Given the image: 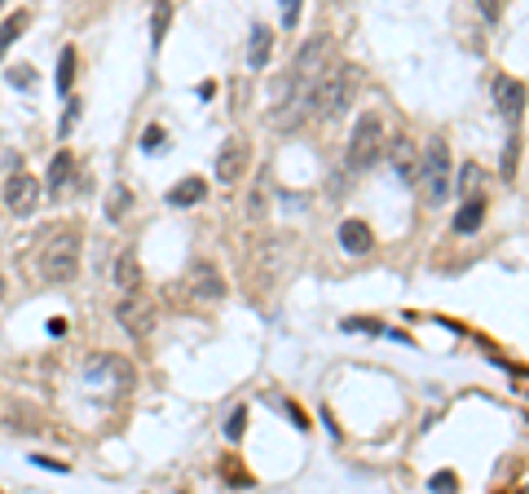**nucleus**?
Instances as JSON below:
<instances>
[{"label":"nucleus","mask_w":529,"mask_h":494,"mask_svg":"<svg viewBox=\"0 0 529 494\" xmlns=\"http://www.w3.org/2000/svg\"><path fill=\"white\" fill-rule=\"evenodd\" d=\"M331 71V36H314L300 45V54L291 57L287 75L278 80V93H273V128L278 133H291L300 128L309 115H314V98H317V84L326 80Z\"/></svg>","instance_id":"obj_1"},{"label":"nucleus","mask_w":529,"mask_h":494,"mask_svg":"<svg viewBox=\"0 0 529 494\" xmlns=\"http://www.w3.org/2000/svg\"><path fill=\"white\" fill-rule=\"evenodd\" d=\"M362 93V66L344 62V66H331L326 80L317 84V98H314V115L322 119H340L344 110L353 107V98Z\"/></svg>","instance_id":"obj_2"},{"label":"nucleus","mask_w":529,"mask_h":494,"mask_svg":"<svg viewBox=\"0 0 529 494\" xmlns=\"http://www.w3.org/2000/svg\"><path fill=\"white\" fill-rule=\"evenodd\" d=\"M384 155V119L379 115H362L349 133V146H344V168L349 172H367L375 160Z\"/></svg>","instance_id":"obj_3"},{"label":"nucleus","mask_w":529,"mask_h":494,"mask_svg":"<svg viewBox=\"0 0 529 494\" xmlns=\"http://www.w3.org/2000/svg\"><path fill=\"white\" fill-rule=\"evenodd\" d=\"M420 181H423V195H428L432 204H441V199L450 195V151H446V142H441V137H432V142L423 146Z\"/></svg>","instance_id":"obj_4"},{"label":"nucleus","mask_w":529,"mask_h":494,"mask_svg":"<svg viewBox=\"0 0 529 494\" xmlns=\"http://www.w3.org/2000/svg\"><path fill=\"white\" fill-rule=\"evenodd\" d=\"M40 270L45 278L53 282H71L75 270H80V234H53L49 243H45V256H40Z\"/></svg>","instance_id":"obj_5"},{"label":"nucleus","mask_w":529,"mask_h":494,"mask_svg":"<svg viewBox=\"0 0 529 494\" xmlns=\"http://www.w3.org/2000/svg\"><path fill=\"white\" fill-rule=\"evenodd\" d=\"M36 204H40V181L18 168V172L4 181V208H9L13 217H27V212H36Z\"/></svg>","instance_id":"obj_6"},{"label":"nucleus","mask_w":529,"mask_h":494,"mask_svg":"<svg viewBox=\"0 0 529 494\" xmlns=\"http://www.w3.org/2000/svg\"><path fill=\"white\" fill-rule=\"evenodd\" d=\"M115 323L128 331V335H151V327H155V305L146 300V296H124L119 305H115Z\"/></svg>","instance_id":"obj_7"},{"label":"nucleus","mask_w":529,"mask_h":494,"mask_svg":"<svg viewBox=\"0 0 529 494\" xmlns=\"http://www.w3.org/2000/svg\"><path fill=\"white\" fill-rule=\"evenodd\" d=\"M84 380H93V385H110V388H128L133 385V367L124 362V358H115V353H98L89 367H84Z\"/></svg>","instance_id":"obj_8"},{"label":"nucleus","mask_w":529,"mask_h":494,"mask_svg":"<svg viewBox=\"0 0 529 494\" xmlns=\"http://www.w3.org/2000/svg\"><path fill=\"white\" fill-rule=\"evenodd\" d=\"M190 291H195L199 300H221V296H225V278H221V270H216L212 261H195V265H190Z\"/></svg>","instance_id":"obj_9"},{"label":"nucleus","mask_w":529,"mask_h":494,"mask_svg":"<svg viewBox=\"0 0 529 494\" xmlns=\"http://www.w3.org/2000/svg\"><path fill=\"white\" fill-rule=\"evenodd\" d=\"M384 155L393 160V168H397V177L411 186L415 177H420V146L411 142V137H397V142H388L384 146Z\"/></svg>","instance_id":"obj_10"},{"label":"nucleus","mask_w":529,"mask_h":494,"mask_svg":"<svg viewBox=\"0 0 529 494\" xmlns=\"http://www.w3.org/2000/svg\"><path fill=\"white\" fill-rule=\"evenodd\" d=\"M243 168H247V142L243 137H234V142H225L221 146V155H216V181H238L243 177Z\"/></svg>","instance_id":"obj_11"},{"label":"nucleus","mask_w":529,"mask_h":494,"mask_svg":"<svg viewBox=\"0 0 529 494\" xmlns=\"http://www.w3.org/2000/svg\"><path fill=\"white\" fill-rule=\"evenodd\" d=\"M494 102H499V110L516 124L521 110H525V84L512 80V75H499V80H494Z\"/></svg>","instance_id":"obj_12"},{"label":"nucleus","mask_w":529,"mask_h":494,"mask_svg":"<svg viewBox=\"0 0 529 494\" xmlns=\"http://www.w3.org/2000/svg\"><path fill=\"white\" fill-rule=\"evenodd\" d=\"M370 225L367 221H358V217H349V221H340V247L349 252V256H367L370 252Z\"/></svg>","instance_id":"obj_13"},{"label":"nucleus","mask_w":529,"mask_h":494,"mask_svg":"<svg viewBox=\"0 0 529 494\" xmlns=\"http://www.w3.org/2000/svg\"><path fill=\"white\" fill-rule=\"evenodd\" d=\"M208 199V181L204 177H181L172 190H168V204L172 208H195V204H204Z\"/></svg>","instance_id":"obj_14"},{"label":"nucleus","mask_w":529,"mask_h":494,"mask_svg":"<svg viewBox=\"0 0 529 494\" xmlns=\"http://www.w3.org/2000/svg\"><path fill=\"white\" fill-rule=\"evenodd\" d=\"M115 282L124 296H142V265H137V252H119L115 261Z\"/></svg>","instance_id":"obj_15"},{"label":"nucleus","mask_w":529,"mask_h":494,"mask_svg":"<svg viewBox=\"0 0 529 494\" xmlns=\"http://www.w3.org/2000/svg\"><path fill=\"white\" fill-rule=\"evenodd\" d=\"M71 172H75V160H71V151H57V155L49 160L45 186H49L53 195H57V190H66V186H71Z\"/></svg>","instance_id":"obj_16"},{"label":"nucleus","mask_w":529,"mask_h":494,"mask_svg":"<svg viewBox=\"0 0 529 494\" xmlns=\"http://www.w3.org/2000/svg\"><path fill=\"white\" fill-rule=\"evenodd\" d=\"M481 221H485V199L476 195V199H468V204L455 212V234H476Z\"/></svg>","instance_id":"obj_17"},{"label":"nucleus","mask_w":529,"mask_h":494,"mask_svg":"<svg viewBox=\"0 0 529 494\" xmlns=\"http://www.w3.org/2000/svg\"><path fill=\"white\" fill-rule=\"evenodd\" d=\"M269 49H273V36H269V27H252V45H247V66H252V71H261L264 62H269Z\"/></svg>","instance_id":"obj_18"},{"label":"nucleus","mask_w":529,"mask_h":494,"mask_svg":"<svg viewBox=\"0 0 529 494\" xmlns=\"http://www.w3.org/2000/svg\"><path fill=\"white\" fill-rule=\"evenodd\" d=\"M22 27H27V13H9V18L0 22V57L9 54V45L22 36Z\"/></svg>","instance_id":"obj_19"},{"label":"nucleus","mask_w":529,"mask_h":494,"mask_svg":"<svg viewBox=\"0 0 529 494\" xmlns=\"http://www.w3.org/2000/svg\"><path fill=\"white\" fill-rule=\"evenodd\" d=\"M71 84H75V49L66 45L57 57V93H71Z\"/></svg>","instance_id":"obj_20"},{"label":"nucleus","mask_w":529,"mask_h":494,"mask_svg":"<svg viewBox=\"0 0 529 494\" xmlns=\"http://www.w3.org/2000/svg\"><path fill=\"white\" fill-rule=\"evenodd\" d=\"M128 204H133V195L124 186H110V195H106V221H119L128 212Z\"/></svg>","instance_id":"obj_21"},{"label":"nucleus","mask_w":529,"mask_h":494,"mask_svg":"<svg viewBox=\"0 0 529 494\" xmlns=\"http://www.w3.org/2000/svg\"><path fill=\"white\" fill-rule=\"evenodd\" d=\"M163 146H168V133H163L159 124H151V128L142 133V151H146V155H159Z\"/></svg>","instance_id":"obj_22"},{"label":"nucleus","mask_w":529,"mask_h":494,"mask_svg":"<svg viewBox=\"0 0 529 494\" xmlns=\"http://www.w3.org/2000/svg\"><path fill=\"white\" fill-rule=\"evenodd\" d=\"M243 433H247V406H238V411L225 420V438H230V441H238Z\"/></svg>","instance_id":"obj_23"},{"label":"nucleus","mask_w":529,"mask_h":494,"mask_svg":"<svg viewBox=\"0 0 529 494\" xmlns=\"http://www.w3.org/2000/svg\"><path fill=\"white\" fill-rule=\"evenodd\" d=\"M168 22H172V4H163V9H159L155 18H151V36H155V45H159V40H163V31H168Z\"/></svg>","instance_id":"obj_24"},{"label":"nucleus","mask_w":529,"mask_h":494,"mask_svg":"<svg viewBox=\"0 0 529 494\" xmlns=\"http://www.w3.org/2000/svg\"><path fill=\"white\" fill-rule=\"evenodd\" d=\"M476 181H481V168H476V164H464V168H459V190H464V195L473 190Z\"/></svg>","instance_id":"obj_25"},{"label":"nucleus","mask_w":529,"mask_h":494,"mask_svg":"<svg viewBox=\"0 0 529 494\" xmlns=\"http://www.w3.org/2000/svg\"><path fill=\"white\" fill-rule=\"evenodd\" d=\"M296 18H300V0H282V22L296 27Z\"/></svg>","instance_id":"obj_26"},{"label":"nucleus","mask_w":529,"mask_h":494,"mask_svg":"<svg viewBox=\"0 0 529 494\" xmlns=\"http://www.w3.org/2000/svg\"><path fill=\"white\" fill-rule=\"evenodd\" d=\"M432 490H437V494H455V477H450V472H446V477L437 472V477H432Z\"/></svg>","instance_id":"obj_27"},{"label":"nucleus","mask_w":529,"mask_h":494,"mask_svg":"<svg viewBox=\"0 0 529 494\" xmlns=\"http://www.w3.org/2000/svg\"><path fill=\"white\" fill-rule=\"evenodd\" d=\"M75 119H80V102H71V107H66V119H62V133H71V128H75Z\"/></svg>","instance_id":"obj_28"},{"label":"nucleus","mask_w":529,"mask_h":494,"mask_svg":"<svg viewBox=\"0 0 529 494\" xmlns=\"http://www.w3.org/2000/svg\"><path fill=\"white\" fill-rule=\"evenodd\" d=\"M516 172V142L507 146V155H503V177H512Z\"/></svg>","instance_id":"obj_29"},{"label":"nucleus","mask_w":529,"mask_h":494,"mask_svg":"<svg viewBox=\"0 0 529 494\" xmlns=\"http://www.w3.org/2000/svg\"><path fill=\"white\" fill-rule=\"evenodd\" d=\"M31 75H36L31 66H18V71H13V84H31Z\"/></svg>","instance_id":"obj_30"},{"label":"nucleus","mask_w":529,"mask_h":494,"mask_svg":"<svg viewBox=\"0 0 529 494\" xmlns=\"http://www.w3.org/2000/svg\"><path fill=\"white\" fill-rule=\"evenodd\" d=\"M481 13H485V18L494 22V18H499V0H485V4H481Z\"/></svg>","instance_id":"obj_31"},{"label":"nucleus","mask_w":529,"mask_h":494,"mask_svg":"<svg viewBox=\"0 0 529 494\" xmlns=\"http://www.w3.org/2000/svg\"><path fill=\"white\" fill-rule=\"evenodd\" d=\"M0 296H4V274H0Z\"/></svg>","instance_id":"obj_32"}]
</instances>
